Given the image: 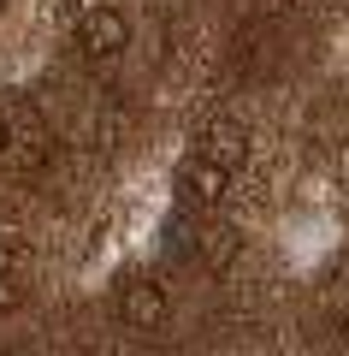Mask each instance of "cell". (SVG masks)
<instances>
[{
  "instance_id": "cell-1",
  "label": "cell",
  "mask_w": 349,
  "mask_h": 356,
  "mask_svg": "<svg viewBox=\"0 0 349 356\" xmlns=\"http://www.w3.org/2000/svg\"><path fill=\"white\" fill-rule=\"evenodd\" d=\"M225 191H231V172L213 166L207 154H189V161L178 166V196H184L189 208H219Z\"/></svg>"
},
{
  "instance_id": "cell-2",
  "label": "cell",
  "mask_w": 349,
  "mask_h": 356,
  "mask_svg": "<svg viewBox=\"0 0 349 356\" xmlns=\"http://www.w3.org/2000/svg\"><path fill=\"white\" fill-rule=\"evenodd\" d=\"M130 42V24L119 6H95V13L77 24V48H83V60H112V54Z\"/></svg>"
},
{
  "instance_id": "cell-3",
  "label": "cell",
  "mask_w": 349,
  "mask_h": 356,
  "mask_svg": "<svg viewBox=\"0 0 349 356\" xmlns=\"http://www.w3.org/2000/svg\"><path fill=\"white\" fill-rule=\"evenodd\" d=\"M119 315H125L137 332H160L172 309H166V291L154 280H130L125 291H119Z\"/></svg>"
},
{
  "instance_id": "cell-4",
  "label": "cell",
  "mask_w": 349,
  "mask_h": 356,
  "mask_svg": "<svg viewBox=\"0 0 349 356\" xmlns=\"http://www.w3.org/2000/svg\"><path fill=\"white\" fill-rule=\"evenodd\" d=\"M196 154H207L213 166H225V172H237L243 161H249V131L237 125V119H213L207 131H201Z\"/></svg>"
},
{
  "instance_id": "cell-5",
  "label": "cell",
  "mask_w": 349,
  "mask_h": 356,
  "mask_svg": "<svg viewBox=\"0 0 349 356\" xmlns=\"http://www.w3.org/2000/svg\"><path fill=\"white\" fill-rule=\"evenodd\" d=\"M6 143H12V131H6V119H0V154H6Z\"/></svg>"
}]
</instances>
